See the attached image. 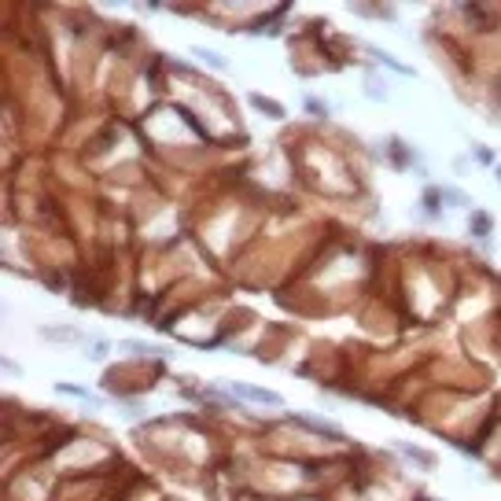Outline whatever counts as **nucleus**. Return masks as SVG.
<instances>
[{"label": "nucleus", "mask_w": 501, "mask_h": 501, "mask_svg": "<svg viewBox=\"0 0 501 501\" xmlns=\"http://www.w3.org/2000/svg\"><path fill=\"white\" fill-rule=\"evenodd\" d=\"M41 336H48L52 343H74L78 328H52V324H45V328H41Z\"/></svg>", "instance_id": "obj_11"}, {"label": "nucleus", "mask_w": 501, "mask_h": 501, "mask_svg": "<svg viewBox=\"0 0 501 501\" xmlns=\"http://www.w3.org/2000/svg\"><path fill=\"white\" fill-rule=\"evenodd\" d=\"M303 111L313 114V118H328V114H332V107H328L321 96H303Z\"/></svg>", "instance_id": "obj_10"}, {"label": "nucleus", "mask_w": 501, "mask_h": 501, "mask_svg": "<svg viewBox=\"0 0 501 501\" xmlns=\"http://www.w3.org/2000/svg\"><path fill=\"white\" fill-rule=\"evenodd\" d=\"M55 394H70V398H78V402L85 406V402H89V391H85V387H78V383H55Z\"/></svg>", "instance_id": "obj_12"}, {"label": "nucleus", "mask_w": 501, "mask_h": 501, "mask_svg": "<svg viewBox=\"0 0 501 501\" xmlns=\"http://www.w3.org/2000/svg\"><path fill=\"white\" fill-rule=\"evenodd\" d=\"M369 55H372V60H376V63H383V67H391V70H394V74H402V78H413V67H406V63H398V60H394V55H387V52H380V48H369Z\"/></svg>", "instance_id": "obj_7"}, {"label": "nucleus", "mask_w": 501, "mask_h": 501, "mask_svg": "<svg viewBox=\"0 0 501 501\" xmlns=\"http://www.w3.org/2000/svg\"><path fill=\"white\" fill-rule=\"evenodd\" d=\"M192 55H195V60H203L207 67H218V70H225V67H228V60H225L221 52H210V48H203V45H195V48H192Z\"/></svg>", "instance_id": "obj_9"}, {"label": "nucleus", "mask_w": 501, "mask_h": 501, "mask_svg": "<svg viewBox=\"0 0 501 501\" xmlns=\"http://www.w3.org/2000/svg\"><path fill=\"white\" fill-rule=\"evenodd\" d=\"M472 151H476V159H479L483 166H494V151L486 148V144H472Z\"/></svg>", "instance_id": "obj_15"}, {"label": "nucleus", "mask_w": 501, "mask_h": 501, "mask_svg": "<svg viewBox=\"0 0 501 501\" xmlns=\"http://www.w3.org/2000/svg\"><path fill=\"white\" fill-rule=\"evenodd\" d=\"M424 210H427V214H439V210H442L439 188H427V192H424Z\"/></svg>", "instance_id": "obj_14"}, {"label": "nucleus", "mask_w": 501, "mask_h": 501, "mask_svg": "<svg viewBox=\"0 0 501 501\" xmlns=\"http://www.w3.org/2000/svg\"><path fill=\"white\" fill-rule=\"evenodd\" d=\"M107 354H111V343L107 339H96L92 347H89V357H96V362H99V357H107Z\"/></svg>", "instance_id": "obj_16"}, {"label": "nucleus", "mask_w": 501, "mask_h": 501, "mask_svg": "<svg viewBox=\"0 0 501 501\" xmlns=\"http://www.w3.org/2000/svg\"><path fill=\"white\" fill-rule=\"evenodd\" d=\"M450 166H453V174H457V177H465V174H468V155H453V163H450Z\"/></svg>", "instance_id": "obj_17"}, {"label": "nucleus", "mask_w": 501, "mask_h": 501, "mask_svg": "<svg viewBox=\"0 0 501 501\" xmlns=\"http://www.w3.org/2000/svg\"><path fill=\"white\" fill-rule=\"evenodd\" d=\"M225 391L233 394V398H243V402H254V406H273V409H280V406H284L280 391H273V387H259V383H247V380H233V383H225Z\"/></svg>", "instance_id": "obj_1"}, {"label": "nucleus", "mask_w": 501, "mask_h": 501, "mask_svg": "<svg viewBox=\"0 0 501 501\" xmlns=\"http://www.w3.org/2000/svg\"><path fill=\"white\" fill-rule=\"evenodd\" d=\"M291 424H306V432L324 435V439H332V442H343V439H347L332 420H317V417H310V413H291Z\"/></svg>", "instance_id": "obj_2"}, {"label": "nucleus", "mask_w": 501, "mask_h": 501, "mask_svg": "<svg viewBox=\"0 0 501 501\" xmlns=\"http://www.w3.org/2000/svg\"><path fill=\"white\" fill-rule=\"evenodd\" d=\"M247 99H251V107L259 111V114H269V118H277V122H284V118H288V111H284V107L277 104V99L262 96V92H251Z\"/></svg>", "instance_id": "obj_4"}, {"label": "nucleus", "mask_w": 501, "mask_h": 501, "mask_svg": "<svg viewBox=\"0 0 501 501\" xmlns=\"http://www.w3.org/2000/svg\"><path fill=\"white\" fill-rule=\"evenodd\" d=\"M439 199H442V207H450V210H468V195L461 188H439Z\"/></svg>", "instance_id": "obj_6"}, {"label": "nucleus", "mask_w": 501, "mask_h": 501, "mask_svg": "<svg viewBox=\"0 0 501 501\" xmlns=\"http://www.w3.org/2000/svg\"><path fill=\"white\" fill-rule=\"evenodd\" d=\"M122 350L130 354H155V357H170L166 347H151V343H140V339H122Z\"/></svg>", "instance_id": "obj_8"}, {"label": "nucleus", "mask_w": 501, "mask_h": 501, "mask_svg": "<svg viewBox=\"0 0 501 501\" xmlns=\"http://www.w3.org/2000/svg\"><path fill=\"white\" fill-rule=\"evenodd\" d=\"M365 92H369L372 99H387V96H391V92H387V85H380L372 74H365Z\"/></svg>", "instance_id": "obj_13"}, {"label": "nucleus", "mask_w": 501, "mask_h": 501, "mask_svg": "<svg viewBox=\"0 0 501 501\" xmlns=\"http://www.w3.org/2000/svg\"><path fill=\"white\" fill-rule=\"evenodd\" d=\"M494 177H497V184H501V166H494Z\"/></svg>", "instance_id": "obj_18"}, {"label": "nucleus", "mask_w": 501, "mask_h": 501, "mask_svg": "<svg viewBox=\"0 0 501 501\" xmlns=\"http://www.w3.org/2000/svg\"><path fill=\"white\" fill-rule=\"evenodd\" d=\"M394 450L398 453H406L417 468H424V472H435L439 468V461H435V453H427L424 446H413V442H394Z\"/></svg>", "instance_id": "obj_3"}, {"label": "nucleus", "mask_w": 501, "mask_h": 501, "mask_svg": "<svg viewBox=\"0 0 501 501\" xmlns=\"http://www.w3.org/2000/svg\"><path fill=\"white\" fill-rule=\"evenodd\" d=\"M490 228H494V218H490V214H486V210H472L468 214V233L472 236H479V240H486V236H490Z\"/></svg>", "instance_id": "obj_5"}]
</instances>
